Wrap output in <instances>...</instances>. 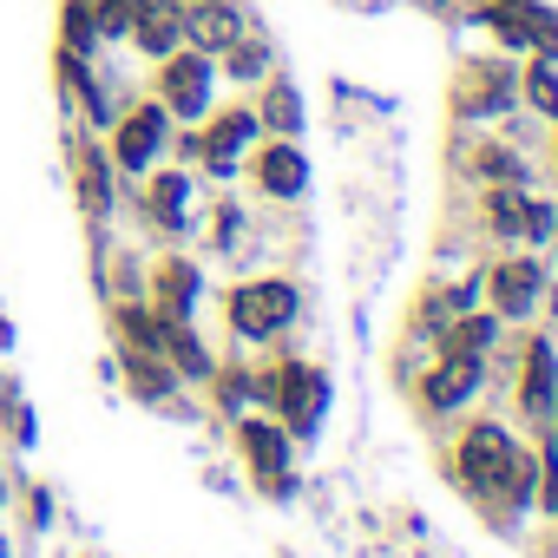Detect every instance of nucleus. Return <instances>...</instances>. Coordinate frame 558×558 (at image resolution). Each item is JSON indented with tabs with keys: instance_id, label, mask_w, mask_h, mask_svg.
Returning a JSON list of instances; mask_svg holds the SVG:
<instances>
[{
	"instance_id": "obj_1",
	"label": "nucleus",
	"mask_w": 558,
	"mask_h": 558,
	"mask_svg": "<svg viewBox=\"0 0 558 558\" xmlns=\"http://www.w3.org/2000/svg\"><path fill=\"white\" fill-rule=\"evenodd\" d=\"M460 473L473 493L499 499V506H525L532 486H538V460L499 427V421H473L466 440H460Z\"/></svg>"
},
{
	"instance_id": "obj_2",
	"label": "nucleus",
	"mask_w": 558,
	"mask_h": 558,
	"mask_svg": "<svg viewBox=\"0 0 558 558\" xmlns=\"http://www.w3.org/2000/svg\"><path fill=\"white\" fill-rule=\"evenodd\" d=\"M290 316H296V290H290V283H243V290L230 296V329L250 336V342L290 329Z\"/></svg>"
},
{
	"instance_id": "obj_3",
	"label": "nucleus",
	"mask_w": 558,
	"mask_h": 558,
	"mask_svg": "<svg viewBox=\"0 0 558 558\" xmlns=\"http://www.w3.org/2000/svg\"><path fill=\"white\" fill-rule=\"evenodd\" d=\"M323 395H329V388H323V375H310L303 362H290L283 375H269V381H263V401H269V408H283V414H290L303 434L316 427V414H323Z\"/></svg>"
},
{
	"instance_id": "obj_4",
	"label": "nucleus",
	"mask_w": 558,
	"mask_h": 558,
	"mask_svg": "<svg viewBox=\"0 0 558 558\" xmlns=\"http://www.w3.org/2000/svg\"><path fill=\"white\" fill-rule=\"evenodd\" d=\"M486 290H493V316H532L538 296H545V269L532 256H506Z\"/></svg>"
},
{
	"instance_id": "obj_5",
	"label": "nucleus",
	"mask_w": 558,
	"mask_h": 558,
	"mask_svg": "<svg viewBox=\"0 0 558 558\" xmlns=\"http://www.w3.org/2000/svg\"><path fill=\"white\" fill-rule=\"evenodd\" d=\"M165 106L184 119L210 106V53H165Z\"/></svg>"
},
{
	"instance_id": "obj_6",
	"label": "nucleus",
	"mask_w": 558,
	"mask_h": 558,
	"mask_svg": "<svg viewBox=\"0 0 558 558\" xmlns=\"http://www.w3.org/2000/svg\"><path fill=\"white\" fill-rule=\"evenodd\" d=\"M473 395H480V362H466V355H440V362L427 368V381H421L427 414H453V408L473 401Z\"/></svg>"
},
{
	"instance_id": "obj_7",
	"label": "nucleus",
	"mask_w": 558,
	"mask_h": 558,
	"mask_svg": "<svg viewBox=\"0 0 558 558\" xmlns=\"http://www.w3.org/2000/svg\"><path fill=\"white\" fill-rule=\"evenodd\" d=\"M519 408L525 414H551L558 408V349L538 336V342H525V368H519Z\"/></svg>"
},
{
	"instance_id": "obj_8",
	"label": "nucleus",
	"mask_w": 558,
	"mask_h": 558,
	"mask_svg": "<svg viewBox=\"0 0 558 558\" xmlns=\"http://www.w3.org/2000/svg\"><path fill=\"white\" fill-rule=\"evenodd\" d=\"M256 184H263L269 197H296V191L310 184V165H303V151H296L290 138L263 145V151H256Z\"/></svg>"
},
{
	"instance_id": "obj_9",
	"label": "nucleus",
	"mask_w": 558,
	"mask_h": 558,
	"mask_svg": "<svg viewBox=\"0 0 558 558\" xmlns=\"http://www.w3.org/2000/svg\"><path fill=\"white\" fill-rule=\"evenodd\" d=\"M132 34L145 53H178V40H184L178 0H132Z\"/></svg>"
},
{
	"instance_id": "obj_10",
	"label": "nucleus",
	"mask_w": 558,
	"mask_h": 558,
	"mask_svg": "<svg viewBox=\"0 0 558 558\" xmlns=\"http://www.w3.org/2000/svg\"><path fill=\"white\" fill-rule=\"evenodd\" d=\"M158 145H165V106H138V112L119 125V165H125V171H145Z\"/></svg>"
},
{
	"instance_id": "obj_11",
	"label": "nucleus",
	"mask_w": 558,
	"mask_h": 558,
	"mask_svg": "<svg viewBox=\"0 0 558 558\" xmlns=\"http://www.w3.org/2000/svg\"><path fill=\"white\" fill-rule=\"evenodd\" d=\"M184 34H191V47H197V53H223V47H236V40H243V21L223 8V0H204V8L184 21Z\"/></svg>"
},
{
	"instance_id": "obj_12",
	"label": "nucleus",
	"mask_w": 558,
	"mask_h": 558,
	"mask_svg": "<svg viewBox=\"0 0 558 558\" xmlns=\"http://www.w3.org/2000/svg\"><path fill=\"white\" fill-rule=\"evenodd\" d=\"M512 93H519V80L506 66H473L460 80V112H499V106H512Z\"/></svg>"
},
{
	"instance_id": "obj_13",
	"label": "nucleus",
	"mask_w": 558,
	"mask_h": 558,
	"mask_svg": "<svg viewBox=\"0 0 558 558\" xmlns=\"http://www.w3.org/2000/svg\"><path fill=\"white\" fill-rule=\"evenodd\" d=\"M250 138H256V112H223V119L210 125V138H197V151L210 158V171H230Z\"/></svg>"
},
{
	"instance_id": "obj_14",
	"label": "nucleus",
	"mask_w": 558,
	"mask_h": 558,
	"mask_svg": "<svg viewBox=\"0 0 558 558\" xmlns=\"http://www.w3.org/2000/svg\"><path fill=\"white\" fill-rule=\"evenodd\" d=\"M243 447H250V466H256V480H269L276 493H283L290 480H283V460H290V440H283V427H243Z\"/></svg>"
},
{
	"instance_id": "obj_15",
	"label": "nucleus",
	"mask_w": 558,
	"mask_h": 558,
	"mask_svg": "<svg viewBox=\"0 0 558 558\" xmlns=\"http://www.w3.org/2000/svg\"><path fill=\"white\" fill-rule=\"evenodd\" d=\"M493 336H499V316H460V323H447L440 349H447V355H466V362H480V355L493 349Z\"/></svg>"
},
{
	"instance_id": "obj_16",
	"label": "nucleus",
	"mask_w": 558,
	"mask_h": 558,
	"mask_svg": "<svg viewBox=\"0 0 558 558\" xmlns=\"http://www.w3.org/2000/svg\"><path fill=\"white\" fill-rule=\"evenodd\" d=\"M519 93L532 99V112H545V119H558V60H545V53H532V66L519 73Z\"/></svg>"
},
{
	"instance_id": "obj_17",
	"label": "nucleus",
	"mask_w": 558,
	"mask_h": 558,
	"mask_svg": "<svg viewBox=\"0 0 558 558\" xmlns=\"http://www.w3.org/2000/svg\"><path fill=\"white\" fill-rule=\"evenodd\" d=\"M73 178H80L86 210H106V204H112V191H106V158H99L93 145H80V151H73Z\"/></svg>"
},
{
	"instance_id": "obj_18",
	"label": "nucleus",
	"mask_w": 558,
	"mask_h": 558,
	"mask_svg": "<svg viewBox=\"0 0 558 558\" xmlns=\"http://www.w3.org/2000/svg\"><path fill=\"white\" fill-rule=\"evenodd\" d=\"M223 53H230V73H236V80H263V66H269V47L250 40V34H243L236 47H223Z\"/></svg>"
},
{
	"instance_id": "obj_19",
	"label": "nucleus",
	"mask_w": 558,
	"mask_h": 558,
	"mask_svg": "<svg viewBox=\"0 0 558 558\" xmlns=\"http://www.w3.org/2000/svg\"><path fill=\"white\" fill-rule=\"evenodd\" d=\"M263 119H269L276 132H296V125H303V106H296V93H290V86H269V106H263Z\"/></svg>"
},
{
	"instance_id": "obj_20",
	"label": "nucleus",
	"mask_w": 558,
	"mask_h": 558,
	"mask_svg": "<svg viewBox=\"0 0 558 558\" xmlns=\"http://www.w3.org/2000/svg\"><path fill=\"white\" fill-rule=\"evenodd\" d=\"M184 191H191L184 178H158V184H151V210H158L165 223H178V217H184Z\"/></svg>"
},
{
	"instance_id": "obj_21",
	"label": "nucleus",
	"mask_w": 558,
	"mask_h": 558,
	"mask_svg": "<svg viewBox=\"0 0 558 558\" xmlns=\"http://www.w3.org/2000/svg\"><path fill=\"white\" fill-rule=\"evenodd\" d=\"M191 290H197L191 263H165V303H171V310H191Z\"/></svg>"
},
{
	"instance_id": "obj_22",
	"label": "nucleus",
	"mask_w": 558,
	"mask_h": 558,
	"mask_svg": "<svg viewBox=\"0 0 558 558\" xmlns=\"http://www.w3.org/2000/svg\"><path fill=\"white\" fill-rule=\"evenodd\" d=\"M178 8H184V0H178ZM191 8H204V0H191Z\"/></svg>"
},
{
	"instance_id": "obj_23",
	"label": "nucleus",
	"mask_w": 558,
	"mask_h": 558,
	"mask_svg": "<svg viewBox=\"0 0 558 558\" xmlns=\"http://www.w3.org/2000/svg\"><path fill=\"white\" fill-rule=\"evenodd\" d=\"M86 8H93V0H86Z\"/></svg>"
}]
</instances>
